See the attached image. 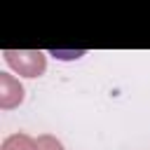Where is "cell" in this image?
Segmentation results:
<instances>
[{"instance_id": "6da1fadb", "label": "cell", "mask_w": 150, "mask_h": 150, "mask_svg": "<svg viewBox=\"0 0 150 150\" xmlns=\"http://www.w3.org/2000/svg\"><path fill=\"white\" fill-rule=\"evenodd\" d=\"M2 56L9 63V68L23 77H40L47 70V56L40 49H5Z\"/></svg>"}, {"instance_id": "7a4b0ae2", "label": "cell", "mask_w": 150, "mask_h": 150, "mask_svg": "<svg viewBox=\"0 0 150 150\" xmlns=\"http://www.w3.org/2000/svg\"><path fill=\"white\" fill-rule=\"evenodd\" d=\"M23 87L21 82L9 75V73H0V108L9 110V108H16L21 101H23Z\"/></svg>"}, {"instance_id": "3957f363", "label": "cell", "mask_w": 150, "mask_h": 150, "mask_svg": "<svg viewBox=\"0 0 150 150\" xmlns=\"http://www.w3.org/2000/svg\"><path fill=\"white\" fill-rule=\"evenodd\" d=\"M0 150H38V148H35V138H30L28 134H12L2 141Z\"/></svg>"}, {"instance_id": "277c9868", "label": "cell", "mask_w": 150, "mask_h": 150, "mask_svg": "<svg viewBox=\"0 0 150 150\" xmlns=\"http://www.w3.org/2000/svg\"><path fill=\"white\" fill-rule=\"evenodd\" d=\"M35 148L38 150H66L63 143L56 138V136H49V134H42L35 138Z\"/></svg>"}]
</instances>
